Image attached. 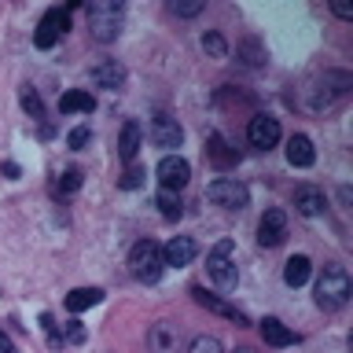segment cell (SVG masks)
I'll use <instances>...</instances> for the list:
<instances>
[{
    "label": "cell",
    "mask_w": 353,
    "mask_h": 353,
    "mask_svg": "<svg viewBox=\"0 0 353 353\" xmlns=\"http://www.w3.org/2000/svg\"><path fill=\"white\" fill-rule=\"evenodd\" d=\"M192 298L199 305H206L210 313H217V316H225V320H232V324H239V327H247L250 320H247V313L243 309H236L232 302H225V298H217V294H206L203 287H192Z\"/></svg>",
    "instance_id": "4fadbf2b"
},
{
    "label": "cell",
    "mask_w": 353,
    "mask_h": 353,
    "mask_svg": "<svg viewBox=\"0 0 353 353\" xmlns=\"http://www.w3.org/2000/svg\"><path fill=\"white\" fill-rule=\"evenodd\" d=\"M199 254V243L192 236H173L170 243L162 247V261L173 265V269H184V265H192Z\"/></svg>",
    "instance_id": "5bb4252c"
},
{
    "label": "cell",
    "mask_w": 353,
    "mask_h": 353,
    "mask_svg": "<svg viewBox=\"0 0 353 353\" xmlns=\"http://www.w3.org/2000/svg\"><path fill=\"white\" fill-rule=\"evenodd\" d=\"M287 162L294 165V170H309V165L316 162V151H313V140L305 137V132H294L291 140H287Z\"/></svg>",
    "instance_id": "e0dca14e"
},
{
    "label": "cell",
    "mask_w": 353,
    "mask_h": 353,
    "mask_svg": "<svg viewBox=\"0 0 353 353\" xmlns=\"http://www.w3.org/2000/svg\"><path fill=\"white\" fill-rule=\"evenodd\" d=\"M77 188H81V170H77V165H70V170H63V176H59V192H63V195H74Z\"/></svg>",
    "instance_id": "f1b7e54d"
},
{
    "label": "cell",
    "mask_w": 353,
    "mask_h": 353,
    "mask_svg": "<svg viewBox=\"0 0 353 353\" xmlns=\"http://www.w3.org/2000/svg\"><path fill=\"white\" fill-rule=\"evenodd\" d=\"M232 353H258V350H250V346H236Z\"/></svg>",
    "instance_id": "8d00e7d4"
},
{
    "label": "cell",
    "mask_w": 353,
    "mask_h": 353,
    "mask_svg": "<svg viewBox=\"0 0 353 353\" xmlns=\"http://www.w3.org/2000/svg\"><path fill=\"white\" fill-rule=\"evenodd\" d=\"M206 276L210 283L221 291H236L239 283V269H236V243L232 239H217L206 254Z\"/></svg>",
    "instance_id": "3957f363"
},
{
    "label": "cell",
    "mask_w": 353,
    "mask_h": 353,
    "mask_svg": "<svg viewBox=\"0 0 353 353\" xmlns=\"http://www.w3.org/2000/svg\"><path fill=\"white\" fill-rule=\"evenodd\" d=\"M4 173L11 176V181H15V176H19V165H15V162H4Z\"/></svg>",
    "instance_id": "d590c367"
},
{
    "label": "cell",
    "mask_w": 353,
    "mask_h": 353,
    "mask_svg": "<svg viewBox=\"0 0 353 353\" xmlns=\"http://www.w3.org/2000/svg\"><path fill=\"white\" fill-rule=\"evenodd\" d=\"M350 294H353L350 272L342 269V265H324V272H320V280H316V305L324 309V313H339V309L350 302Z\"/></svg>",
    "instance_id": "7a4b0ae2"
},
{
    "label": "cell",
    "mask_w": 353,
    "mask_h": 353,
    "mask_svg": "<svg viewBox=\"0 0 353 353\" xmlns=\"http://www.w3.org/2000/svg\"><path fill=\"white\" fill-rule=\"evenodd\" d=\"M154 206H159V214L165 221H176L184 214V203H181V192H165V188H159V195H154Z\"/></svg>",
    "instance_id": "d4e9b609"
},
{
    "label": "cell",
    "mask_w": 353,
    "mask_h": 353,
    "mask_svg": "<svg viewBox=\"0 0 353 353\" xmlns=\"http://www.w3.org/2000/svg\"><path fill=\"white\" fill-rule=\"evenodd\" d=\"M154 176H159V184L165 192H181V188L192 181V165H188V159H181V154H165V159L154 165Z\"/></svg>",
    "instance_id": "ba28073f"
},
{
    "label": "cell",
    "mask_w": 353,
    "mask_h": 353,
    "mask_svg": "<svg viewBox=\"0 0 353 353\" xmlns=\"http://www.w3.org/2000/svg\"><path fill=\"white\" fill-rule=\"evenodd\" d=\"M350 88H353V77L346 70H324L305 88V107L316 110V114L320 110H331L335 103H342V99L350 96Z\"/></svg>",
    "instance_id": "6da1fadb"
},
{
    "label": "cell",
    "mask_w": 353,
    "mask_h": 353,
    "mask_svg": "<svg viewBox=\"0 0 353 353\" xmlns=\"http://www.w3.org/2000/svg\"><path fill=\"white\" fill-rule=\"evenodd\" d=\"M103 302V291H99V287H77V291H70L66 294V313H85V309H92V305H99Z\"/></svg>",
    "instance_id": "603a6c76"
},
{
    "label": "cell",
    "mask_w": 353,
    "mask_h": 353,
    "mask_svg": "<svg viewBox=\"0 0 353 353\" xmlns=\"http://www.w3.org/2000/svg\"><path fill=\"white\" fill-rule=\"evenodd\" d=\"M88 81H92L96 88H121V81H125V66H121L118 59H99L92 70H88Z\"/></svg>",
    "instance_id": "9a60e30c"
},
{
    "label": "cell",
    "mask_w": 353,
    "mask_h": 353,
    "mask_svg": "<svg viewBox=\"0 0 353 353\" xmlns=\"http://www.w3.org/2000/svg\"><path fill=\"white\" fill-rule=\"evenodd\" d=\"M280 118H272V114H254L250 118V125H247V140H250V148H258V151H269L280 143Z\"/></svg>",
    "instance_id": "9c48e42d"
},
{
    "label": "cell",
    "mask_w": 353,
    "mask_h": 353,
    "mask_svg": "<svg viewBox=\"0 0 353 353\" xmlns=\"http://www.w3.org/2000/svg\"><path fill=\"white\" fill-rule=\"evenodd\" d=\"M59 335H63V342H70V346H81V342L88 339V331H85V324H81V320H66V327L59 331Z\"/></svg>",
    "instance_id": "4316f807"
},
{
    "label": "cell",
    "mask_w": 353,
    "mask_h": 353,
    "mask_svg": "<svg viewBox=\"0 0 353 353\" xmlns=\"http://www.w3.org/2000/svg\"><path fill=\"white\" fill-rule=\"evenodd\" d=\"M70 30V15L66 11H59V8H52V11H44V19L37 22V33H33V44H37L41 52H48V48H55L59 44V37Z\"/></svg>",
    "instance_id": "52a82bcc"
},
{
    "label": "cell",
    "mask_w": 353,
    "mask_h": 353,
    "mask_svg": "<svg viewBox=\"0 0 353 353\" xmlns=\"http://www.w3.org/2000/svg\"><path fill=\"white\" fill-rule=\"evenodd\" d=\"M206 199L221 210H247L250 206V188L236 181V176H221V181L206 184Z\"/></svg>",
    "instance_id": "8992f818"
},
{
    "label": "cell",
    "mask_w": 353,
    "mask_h": 353,
    "mask_svg": "<svg viewBox=\"0 0 353 353\" xmlns=\"http://www.w3.org/2000/svg\"><path fill=\"white\" fill-rule=\"evenodd\" d=\"M203 48L214 55V59H225V55H228V41L221 37V33H206V37H203Z\"/></svg>",
    "instance_id": "83f0119b"
},
{
    "label": "cell",
    "mask_w": 353,
    "mask_h": 353,
    "mask_svg": "<svg viewBox=\"0 0 353 353\" xmlns=\"http://www.w3.org/2000/svg\"><path fill=\"white\" fill-rule=\"evenodd\" d=\"M59 110H63V114H92L96 99H92L88 88H70V92L59 96Z\"/></svg>",
    "instance_id": "44dd1931"
},
{
    "label": "cell",
    "mask_w": 353,
    "mask_h": 353,
    "mask_svg": "<svg viewBox=\"0 0 353 353\" xmlns=\"http://www.w3.org/2000/svg\"><path fill=\"white\" fill-rule=\"evenodd\" d=\"M88 140H92V132H88V125H77V129H70V137H66V143H70L74 151H81Z\"/></svg>",
    "instance_id": "836d02e7"
},
{
    "label": "cell",
    "mask_w": 353,
    "mask_h": 353,
    "mask_svg": "<svg viewBox=\"0 0 353 353\" xmlns=\"http://www.w3.org/2000/svg\"><path fill=\"white\" fill-rule=\"evenodd\" d=\"M19 103H22V110H26V114H30L33 121H44V103H41L37 88L22 85V92H19Z\"/></svg>",
    "instance_id": "484cf974"
},
{
    "label": "cell",
    "mask_w": 353,
    "mask_h": 353,
    "mask_svg": "<svg viewBox=\"0 0 353 353\" xmlns=\"http://www.w3.org/2000/svg\"><path fill=\"white\" fill-rule=\"evenodd\" d=\"M140 140H143V129H140V121H125V125H121V132H118V154L125 162H132L137 159V151H140Z\"/></svg>",
    "instance_id": "7402d4cb"
},
{
    "label": "cell",
    "mask_w": 353,
    "mask_h": 353,
    "mask_svg": "<svg viewBox=\"0 0 353 353\" xmlns=\"http://www.w3.org/2000/svg\"><path fill=\"white\" fill-rule=\"evenodd\" d=\"M203 8H206L203 0H192V4H181V0H170V11H173V15H181V19H192V15H199Z\"/></svg>",
    "instance_id": "1f68e13d"
},
{
    "label": "cell",
    "mask_w": 353,
    "mask_h": 353,
    "mask_svg": "<svg viewBox=\"0 0 353 353\" xmlns=\"http://www.w3.org/2000/svg\"><path fill=\"white\" fill-rule=\"evenodd\" d=\"M309 272H313V261H309L305 254H294V258L283 265V283L287 287H302L309 280Z\"/></svg>",
    "instance_id": "cb8c5ba5"
},
{
    "label": "cell",
    "mask_w": 353,
    "mask_h": 353,
    "mask_svg": "<svg viewBox=\"0 0 353 353\" xmlns=\"http://www.w3.org/2000/svg\"><path fill=\"white\" fill-rule=\"evenodd\" d=\"M41 327H44V335H48V346L59 350L63 346V335H59V327H55V316L52 313H41Z\"/></svg>",
    "instance_id": "4dcf8cb0"
},
{
    "label": "cell",
    "mask_w": 353,
    "mask_h": 353,
    "mask_svg": "<svg viewBox=\"0 0 353 353\" xmlns=\"http://www.w3.org/2000/svg\"><path fill=\"white\" fill-rule=\"evenodd\" d=\"M148 137L154 148H165V151H173V148H181V140H184V129H181V121L170 118V114H154L151 118V125H148Z\"/></svg>",
    "instance_id": "8fae6325"
},
{
    "label": "cell",
    "mask_w": 353,
    "mask_h": 353,
    "mask_svg": "<svg viewBox=\"0 0 353 353\" xmlns=\"http://www.w3.org/2000/svg\"><path fill=\"white\" fill-rule=\"evenodd\" d=\"M181 327L173 320H154L148 327V350L151 353H181Z\"/></svg>",
    "instance_id": "30bf717a"
},
{
    "label": "cell",
    "mask_w": 353,
    "mask_h": 353,
    "mask_svg": "<svg viewBox=\"0 0 353 353\" xmlns=\"http://www.w3.org/2000/svg\"><path fill=\"white\" fill-rule=\"evenodd\" d=\"M129 272H132V280H140V283H159V280H162V272H165L162 243L140 239L137 247L129 250Z\"/></svg>",
    "instance_id": "5b68a950"
},
{
    "label": "cell",
    "mask_w": 353,
    "mask_h": 353,
    "mask_svg": "<svg viewBox=\"0 0 353 353\" xmlns=\"http://www.w3.org/2000/svg\"><path fill=\"white\" fill-rule=\"evenodd\" d=\"M0 353H19V350H15V342H11V335H8V331H0Z\"/></svg>",
    "instance_id": "e575fe53"
},
{
    "label": "cell",
    "mask_w": 353,
    "mask_h": 353,
    "mask_svg": "<svg viewBox=\"0 0 353 353\" xmlns=\"http://www.w3.org/2000/svg\"><path fill=\"white\" fill-rule=\"evenodd\" d=\"M287 239V214L283 210H265V217L258 221V243L261 247H280Z\"/></svg>",
    "instance_id": "7c38bea8"
},
{
    "label": "cell",
    "mask_w": 353,
    "mask_h": 353,
    "mask_svg": "<svg viewBox=\"0 0 353 353\" xmlns=\"http://www.w3.org/2000/svg\"><path fill=\"white\" fill-rule=\"evenodd\" d=\"M294 210L302 217H320L327 210V199H324V192L320 188H313V184H302V188H294Z\"/></svg>",
    "instance_id": "2e32d148"
},
{
    "label": "cell",
    "mask_w": 353,
    "mask_h": 353,
    "mask_svg": "<svg viewBox=\"0 0 353 353\" xmlns=\"http://www.w3.org/2000/svg\"><path fill=\"white\" fill-rule=\"evenodd\" d=\"M261 339H265V346H272V350H283V346H294V342H298L294 331L287 327L283 320H276V316L261 320Z\"/></svg>",
    "instance_id": "ac0fdd59"
},
{
    "label": "cell",
    "mask_w": 353,
    "mask_h": 353,
    "mask_svg": "<svg viewBox=\"0 0 353 353\" xmlns=\"http://www.w3.org/2000/svg\"><path fill=\"white\" fill-rule=\"evenodd\" d=\"M188 353H225V346H221V339H214V335H199Z\"/></svg>",
    "instance_id": "f546056e"
},
{
    "label": "cell",
    "mask_w": 353,
    "mask_h": 353,
    "mask_svg": "<svg viewBox=\"0 0 353 353\" xmlns=\"http://www.w3.org/2000/svg\"><path fill=\"white\" fill-rule=\"evenodd\" d=\"M143 176H148V173H143L140 165H129V170L121 173V181H118V184L125 188V192H132V188H140V184H143Z\"/></svg>",
    "instance_id": "d6a6232c"
},
{
    "label": "cell",
    "mask_w": 353,
    "mask_h": 353,
    "mask_svg": "<svg viewBox=\"0 0 353 353\" xmlns=\"http://www.w3.org/2000/svg\"><path fill=\"white\" fill-rule=\"evenodd\" d=\"M206 159L217 165V170H232V165L239 162V154H236V148H232V143L221 137V132H214V137H210V143H206Z\"/></svg>",
    "instance_id": "d6986e66"
},
{
    "label": "cell",
    "mask_w": 353,
    "mask_h": 353,
    "mask_svg": "<svg viewBox=\"0 0 353 353\" xmlns=\"http://www.w3.org/2000/svg\"><path fill=\"white\" fill-rule=\"evenodd\" d=\"M236 59L254 70V66H265V63H269V48H265L261 37H243V41L236 44Z\"/></svg>",
    "instance_id": "ffe728a7"
},
{
    "label": "cell",
    "mask_w": 353,
    "mask_h": 353,
    "mask_svg": "<svg viewBox=\"0 0 353 353\" xmlns=\"http://www.w3.org/2000/svg\"><path fill=\"white\" fill-rule=\"evenodd\" d=\"M121 11H125V4H121V0H96V4L85 8L88 33H92L96 44L118 41V33H121Z\"/></svg>",
    "instance_id": "277c9868"
}]
</instances>
